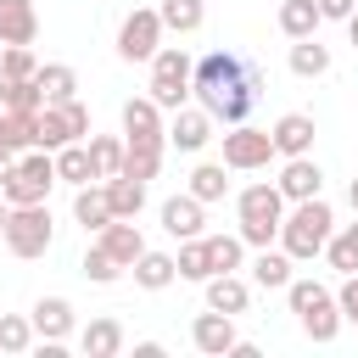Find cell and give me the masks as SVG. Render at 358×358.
Masks as SVG:
<instances>
[{
  "mask_svg": "<svg viewBox=\"0 0 358 358\" xmlns=\"http://www.w3.org/2000/svg\"><path fill=\"white\" fill-rule=\"evenodd\" d=\"M263 95V67L257 62H241L235 50H207L196 62V101L213 123H246V112L257 106Z\"/></svg>",
  "mask_w": 358,
  "mask_h": 358,
  "instance_id": "obj_1",
  "label": "cell"
},
{
  "mask_svg": "<svg viewBox=\"0 0 358 358\" xmlns=\"http://www.w3.org/2000/svg\"><path fill=\"white\" fill-rule=\"evenodd\" d=\"M336 235V213L324 196H308V201H291V213L280 218V246L291 252V263H313L324 257V241Z\"/></svg>",
  "mask_w": 358,
  "mask_h": 358,
  "instance_id": "obj_2",
  "label": "cell"
},
{
  "mask_svg": "<svg viewBox=\"0 0 358 358\" xmlns=\"http://www.w3.org/2000/svg\"><path fill=\"white\" fill-rule=\"evenodd\" d=\"M285 302H291L302 336L319 341V347H330V341L341 336V324H347V319H341V302H336V291H330L324 280H291V285H285Z\"/></svg>",
  "mask_w": 358,
  "mask_h": 358,
  "instance_id": "obj_3",
  "label": "cell"
},
{
  "mask_svg": "<svg viewBox=\"0 0 358 358\" xmlns=\"http://www.w3.org/2000/svg\"><path fill=\"white\" fill-rule=\"evenodd\" d=\"M162 112H179L190 95H196V62L179 50V45H162L151 56V90H145Z\"/></svg>",
  "mask_w": 358,
  "mask_h": 358,
  "instance_id": "obj_4",
  "label": "cell"
},
{
  "mask_svg": "<svg viewBox=\"0 0 358 358\" xmlns=\"http://www.w3.org/2000/svg\"><path fill=\"white\" fill-rule=\"evenodd\" d=\"M50 185H62V179H56V151L28 145V151L17 157V168H11V179L0 185V196H6L11 207H34V201L50 196Z\"/></svg>",
  "mask_w": 358,
  "mask_h": 358,
  "instance_id": "obj_5",
  "label": "cell"
},
{
  "mask_svg": "<svg viewBox=\"0 0 358 358\" xmlns=\"http://www.w3.org/2000/svg\"><path fill=\"white\" fill-rule=\"evenodd\" d=\"M0 241L11 246V257H45V252H50V241H56L50 207H45V201H34V207H11V218H6V235H0Z\"/></svg>",
  "mask_w": 358,
  "mask_h": 358,
  "instance_id": "obj_6",
  "label": "cell"
},
{
  "mask_svg": "<svg viewBox=\"0 0 358 358\" xmlns=\"http://www.w3.org/2000/svg\"><path fill=\"white\" fill-rule=\"evenodd\" d=\"M162 11L157 6H134L123 22H117V56L123 62H151L157 50H162Z\"/></svg>",
  "mask_w": 358,
  "mask_h": 358,
  "instance_id": "obj_7",
  "label": "cell"
},
{
  "mask_svg": "<svg viewBox=\"0 0 358 358\" xmlns=\"http://www.w3.org/2000/svg\"><path fill=\"white\" fill-rule=\"evenodd\" d=\"M73 140H90V106L73 95V101H50L39 106V145L45 151H62Z\"/></svg>",
  "mask_w": 358,
  "mask_h": 358,
  "instance_id": "obj_8",
  "label": "cell"
},
{
  "mask_svg": "<svg viewBox=\"0 0 358 358\" xmlns=\"http://www.w3.org/2000/svg\"><path fill=\"white\" fill-rule=\"evenodd\" d=\"M280 151H274V134L268 129H252V123H229V134H224V168H235V173H257V168H268Z\"/></svg>",
  "mask_w": 358,
  "mask_h": 358,
  "instance_id": "obj_9",
  "label": "cell"
},
{
  "mask_svg": "<svg viewBox=\"0 0 358 358\" xmlns=\"http://www.w3.org/2000/svg\"><path fill=\"white\" fill-rule=\"evenodd\" d=\"M235 213H241V224H280L285 218V190L268 185V179H257V185H246L235 196Z\"/></svg>",
  "mask_w": 358,
  "mask_h": 358,
  "instance_id": "obj_10",
  "label": "cell"
},
{
  "mask_svg": "<svg viewBox=\"0 0 358 358\" xmlns=\"http://www.w3.org/2000/svg\"><path fill=\"white\" fill-rule=\"evenodd\" d=\"M190 341H196V352H207V358H224V352H235V313H218V308H207V313H196V324H190Z\"/></svg>",
  "mask_w": 358,
  "mask_h": 358,
  "instance_id": "obj_11",
  "label": "cell"
},
{
  "mask_svg": "<svg viewBox=\"0 0 358 358\" xmlns=\"http://www.w3.org/2000/svg\"><path fill=\"white\" fill-rule=\"evenodd\" d=\"M162 229H168L173 241L207 235V201H196L190 190H185V196H168V201H162Z\"/></svg>",
  "mask_w": 358,
  "mask_h": 358,
  "instance_id": "obj_12",
  "label": "cell"
},
{
  "mask_svg": "<svg viewBox=\"0 0 358 358\" xmlns=\"http://www.w3.org/2000/svg\"><path fill=\"white\" fill-rule=\"evenodd\" d=\"M207 140H213V117H207L201 106H179V112H173V123H168V145H173V151H185V157H196Z\"/></svg>",
  "mask_w": 358,
  "mask_h": 358,
  "instance_id": "obj_13",
  "label": "cell"
},
{
  "mask_svg": "<svg viewBox=\"0 0 358 358\" xmlns=\"http://www.w3.org/2000/svg\"><path fill=\"white\" fill-rule=\"evenodd\" d=\"M274 151L280 157H308L313 151V140H319V123L308 117V112H285V117H274Z\"/></svg>",
  "mask_w": 358,
  "mask_h": 358,
  "instance_id": "obj_14",
  "label": "cell"
},
{
  "mask_svg": "<svg viewBox=\"0 0 358 358\" xmlns=\"http://www.w3.org/2000/svg\"><path fill=\"white\" fill-rule=\"evenodd\" d=\"M274 185L285 190V201H308V196L324 190V168H319L313 157H285V168H280Z\"/></svg>",
  "mask_w": 358,
  "mask_h": 358,
  "instance_id": "obj_15",
  "label": "cell"
},
{
  "mask_svg": "<svg viewBox=\"0 0 358 358\" xmlns=\"http://www.w3.org/2000/svg\"><path fill=\"white\" fill-rule=\"evenodd\" d=\"M28 319H34L39 341H67V336H73V302H67V296H39V302L28 308Z\"/></svg>",
  "mask_w": 358,
  "mask_h": 358,
  "instance_id": "obj_16",
  "label": "cell"
},
{
  "mask_svg": "<svg viewBox=\"0 0 358 358\" xmlns=\"http://www.w3.org/2000/svg\"><path fill=\"white\" fill-rule=\"evenodd\" d=\"M34 39H39L34 0H0V45H34Z\"/></svg>",
  "mask_w": 358,
  "mask_h": 358,
  "instance_id": "obj_17",
  "label": "cell"
},
{
  "mask_svg": "<svg viewBox=\"0 0 358 358\" xmlns=\"http://www.w3.org/2000/svg\"><path fill=\"white\" fill-rule=\"evenodd\" d=\"M157 134H168V123H162V106H157L151 95H134V101H123V140H157Z\"/></svg>",
  "mask_w": 358,
  "mask_h": 358,
  "instance_id": "obj_18",
  "label": "cell"
},
{
  "mask_svg": "<svg viewBox=\"0 0 358 358\" xmlns=\"http://www.w3.org/2000/svg\"><path fill=\"white\" fill-rule=\"evenodd\" d=\"M28 145H39V112H11V106H0V151H6V157H22Z\"/></svg>",
  "mask_w": 358,
  "mask_h": 358,
  "instance_id": "obj_19",
  "label": "cell"
},
{
  "mask_svg": "<svg viewBox=\"0 0 358 358\" xmlns=\"http://www.w3.org/2000/svg\"><path fill=\"white\" fill-rule=\"evenodd\" d=\"M162 151H168V134H157V140H123V173L129 179H157V168H162Z\"/></svg>",
  "mask_w": 358,
  "mask_h": 358,
  "instance_id": "obj_20",
  "label": "cell"
},
{
  "mask_svg": "<svg viewBox=\"0 0 358 358\" xmlns=\"http://www.w3.org/2000/svg\"><path fill=\"white\" fill-rule=\"evenodd\" d=\"M95 241H101V246H106V252H112L123 268H134V257L145 252V235H140V224H134V218H112V224H106Z\"/></svg>",
  "mask_w": 358,
  "mask_h": 358,
  "instance_id": "obj_21",
  "label": "cell"
},
{
  "mask_svg": "<svg viewBox=\"0 0 358 358\" xmlns=\"http://www.w3.org/2000/svg\"><path fill=\"white\" fill-rule=\"evenodd\" d=\"M129 274H134V285H140V291H168V285L179 280V263H173V252H151V246H145V252L134 257V268H129Z\"/></svg>",
  "mask_w": 358,
  "mask_h": 358,
  "instance_id": "obj_22",
  "label": "cell"
},
{
  "mask_svg": "<svg viewBox=\"0 0 358 358\" xmlns=\"http://www.w3.org/2000/svg\"><path fill=\"white\" fill-rule=\"evenodd\" d=\"M56 179H62V185H73V190L101 179V173H95V157H90V140H73V145H62V151H56Z\"/></svg>",
  "mask_w": 358,
  "mask_h": 358,
  "instance_id": "obj_23",
  "label": "cell"
},
{
  "mask_svg": "<svg viewBox=\"0 0 358 358\" xmlns=\"http://www.w3.org/2000/svg\"><path fill=\"white\" fill-rule=\"evenodd\" d=\"M73 218H78L84 229H95V235H101V229L112 224V201H106V179H101V185H78V190H73Z\"/></svg>",
  "mask_w": 358,
  "mask_h": 358,
  "instance_id": "obj_24",
  "label": "cell"
},
{
  "mask_svg": "<svg viewBox=\"0 0 358 358\" xmlns=\"http://www.w3.org/2000/svg\"><path fill=\"white\" fill-rule=\"evenodd\" d=\"M296 274H291V252L280 246V252H268V246H257V257H252V285H263V291H285Z\"/></svg>",
  "mask_w": 358,
  "mask_h": 358,
  "instance_id": "obj_25",
  "label": "cell"
},
{
  "mask_svg": "<svg viewBox=\"0 0 358 358\" xmlns=\"http://www.w3.org/2000/svg\"><path fill=\"white\" fill-rule=\"evenodd\" d=\"M246 302H252V285H246L241 274H207V308H218V313H246Z\"/></svg>",
  "mask_w": 358,
  "mask_h": 358,
  "instance_id": "obj_26",
  "label": "cell"
},
{
  "mask_svg": "<svg viewBox=\"0 0 358 358\" xmlns=\"http://www.w3.org/2000/svg\"><path fill=\"white\" fill-rule=\"evenodd\" d=\"M78 347H84V358H117L123 352V324L117 319H90L78 330Z\"/></svg>",
  "mask_w": 358,
  "mask_h": 358,
  "instance_id": "obj_27",
  "label": "cell"
},
{
  "mask_svg": "<svg viewBox=\"0 0 358 358\" xmlns=\"http://www.w3.org/2000/svg\"><path fill=\"white\" fill-rule=\"evenodd\" d=\"M291 73L296 78H324L330 73V45H319V34L291 39Z\"/></svg>",
  "mask_w": 358,
  "mask_h": 358,
  "instance_id": "obj_28",
  "label": "cell"
},
{
  "mask_svg": "<svg viewBox=\"0 0 358 358\" xmlns=\"http://www.w3.org/2000/svg\"><path fill=\"white\" fill-rule=\"evenodd\" d=\"M319 0H280V34L285 39H308V34H319Z\"/></svg>",
  "mask_w": 358,
  "mask_h": 358,
  "instance_id": "obj_29",
  "label": "cell"
},
{
  "mask_svg": "<svg viewBox=\"0 0 358 358\" xmlns=\"http://www.w3.org/2000/svg\"><path fill=\"white\" fill-rule=\"evenodd\" d=\"M324 263H330L336 274H358V218L341 224V229L324 241Z\"/></svg>",
  "mask_w": 358,
  "mask_h": 358,
  "instance_id": "obj_30",
  "label": "cell"
},
{
  "mask_svg": "<svg viewBox=\"0 0 358 358\" xmlns=\"http://www.w3.org/2000/svg\"><path fill=\"white\" fill-rule=\"evenodd\" d=\"M34 84H39V95H45V106H50V101H73V95H78V73H73L67 62H45Z\"/></svg>",
  "mask_w": 358,
  "mask_h": 358,
  "instance_id": "obj_31",
  "label": "cell"
},
{
  "mask_svg": "<svg viewBox=\"0 0 358 358\" xmlns=\"http://www.w3.org/2000/svg\"><path fill=\"white\" fill-rule=\"evenodd\" d=\"M106 201H112V218H140V207H145V185L129 179V173H117V179H106Z\"/></svg>",
  "mask_w": 358,
  "mask_h": 358,
  "instance_id": "obj_32",
  "label": "cell"
},
{
  "mask_svg": "<svg viewBox=\"0 0 358 358\" xmlns=\"http://www.w3.org/2000/svg\"><path fill=\"white\" fill-rule=\"evenodd\" d=\"M196 201H224L229 196V179H224V162H196L190 168V185H185Z\"/></svg>",
  "mask_w": 358,
  "mask_h": 358,
  "instance_id": "obj_33",
  "label": "cell"
},
{
  "mask_svg": "<svg viewBox=\"0 0 358 358\" xmlns=\"http://www.w3.org/2000/svg\"><path fill=\"white\" fill-rule=\"evenodd\" d=\"M207 257H213V274H241V263H246L241 229L235 235H207Z\"/></svg>",
  "mask_w": 358,
  "mask_h": 358,
  "instance_id": "obj_34",
  "label": "cell"
},
{
  "mask_svg": "<svg viewBox=\"0 0 358 358\" xmlns=\"http://www.w3.org/2000/svg\"><path fill=\"white\" fill-rule=\"evenodd\" d=\"M173 263H179V280H201V285H207V274H213V257H207V235H196V241H179Z\"/></svg>",
  "mask_w": 358,
  "mask_h": 358,
  "instance_id": "obj_35",
  "label": "cell"
},
{
  "mask_svg": "<svg viewBox=\"0 0 358 358\" xmlns=\"http://www.w3.org/2000/svg\"><path fill=\"white\" fill-rule=\"evenodd\" d=\"M34 341H39V330H34L28 313H0V352L17 358V352H28Z\"/></svg>",
  "mask_w": 358,
  "mask_h": 358,
  "instance_id": "obj_36",
  "label": "cell"
},
{
  "mask_svg": "<svg viewBox=\"0 0 358 358\" xmlns=\"http://www.w3.org/2000/svg\"><path fill=\"white\" fill-rule=\"evenodd\" d=\"M157 11H162V28H168V34H196V28H201V17H207V6H201V0H162Z\"/></svg>",
  "mask_w": 358,
  "mask_h": 358,
  "instance_id": "obj_37",
  "label": "cell"
},
{
  "mask_svg": "<svg viewBox=\"0 0 358 358\" xmlns=\"http://www.w3.org/2000/svg\"><path fill=\"white\" fill-rule=\"evenodd\" d=\"M0 106H11V112H39L45 95H39L34 78H6V73H0Z\"/></svg>",
  "mask_w": 358,
  "mask_h": 358,
  "instance_id": "obj_38",
  "label": "cell"
},
{
  "mask_svg": "<svg viewBox=\"0 0 358 358\" xmlns=\"http://www.w3.org/2000/svg\"><path fill=\"white\" fill-rule=\"evenodd\" d=\"M90 157H95V173L101 179H117L123 173V140L117 134H90Z\"/></svg>",
  "mask_w": 358,
  "mask_h": 358,
  "instance_id": "obj_39",
  "label": "cell"
},
{
  "mask_svg": "<svg viewBox=\"0 0 358 358\" xmlns=\"http://www.w3.org/2000/svg\"><path fill=\"white\" fill-rule=\"evenodd\" d=\"M117 274H123V263H117V257H112V252L95 241V246L84 252V280H95V285H112Z\"/></svg>",
  "mask_w": 358,
  "mask_h": 358,
  "instance_id": "obj_40",
  "label": "cell"
},
{
  "mask_svg": "<svg viewBox=\"0 0 358 358\" xmlns=\"http://www.w3.org/2000/svg\"><path fill=\"white\" fill-rule=\"evenodd\" d=\"M0 73H6V78H39V56H34L28 45H6Z\"/></svg>",
  "mask_w": 358,
  "mask_h": 358,
  "instance_id": "obj_41",
  "label": "cell"
},
{
  "mask_svg": "<svg viewBox=\"0 0 358 358\" xmlns=\"http://www.w3.org/2000/svg\"><path fill=\"white\" fill-rule=\"evenodd\" d=\"M336 302H341V319L358 330V274H341V291H336Z\"/></svg>",
  "mask_w": 358,
  "mask_h": 358,
  "instance_id": "obj_42",
  "label": "cell"
},
{
  "mask_svg": "<svg viewBox=\"0 0 358 358\" xmlns=\"http://www.w3.org/2000/svg\"><path fill=\"white\" fill-rule=\"evenodd\" d=\"M241 241L246 246H274L280 241V224H241Z\"/></svg>",
  "mask_w": 358,
  "mask_h": 358,
  "instance_id": "obj_43",
  "label": "cell"
},
{
  "mask_svg": "<svg viewBox=\"0 0 358 358\" xmlns=\"http://www.w3.org/2000/svg\"><path fill=\"white\" fill-rule=\"evenodd\" d=\"M352 11H358V0H319V17L324 22H347Z\"/></svg>",
  "mask_w": 358,
  "mask_h": 358,
  "instance_id": "obj_44",
  "label": "cell"
},
{
  "mask_svg": "<svg viewBox=\"0 0 358 358\" xmlns=\"http://www.w3.org/2000/svg\"><path fill=\"white\" fill-rule=\"evenodd\" d=\"M11 168H17V157H6V151H0V185L11 179Z\"/></svg>",
  "mask_w": 358,
  "mask_h": 358,
  "instance_id": "obj_45",
  "label": "cell"
},
{
  "mask_svg": "<svg viewBox=\"0 0 358 358\" xmlns=\"http://www.w3.org/2000/svg\"><path fill=\"white\" fill-rule=\"evenodd\" d=\"M347 39H352V45H358V11H352V17H347Z\"/></svg>",
  "mask_w": 358,
  "mask_h": 358,
  "instance_id": "obj_46",
  "label": "cell"
},
{
  "mask_svg": "<svg viewBox=\"0 0 358 358\" xmlns=\"http://www.w3.org/2000/svg\"><path fill=\"white\" fill-rule=\"evenodd\" d=\"M6 218H11V201L0 196V235H6Z\"/></svg>",
  "mask_w": 358,
  "mask_h": 358,
  "instance_id": "obj_47",
  "label": "cell"
},
{
  "mask_svg": "<svg viewBox=\"0 0 358 358\" xmlns=\"http://www.w3.org/2000/svg\"><path fill=\"white\" fill-rule=\"evenodd\" d=\"M347 201H352V213H358V179H352V185H347Z\"/></svg>",
  "mask_w": 358,
  "mask_h": 358,
  "instance_id": "obj_48",
  "label": "cell"
}]
</instances>
